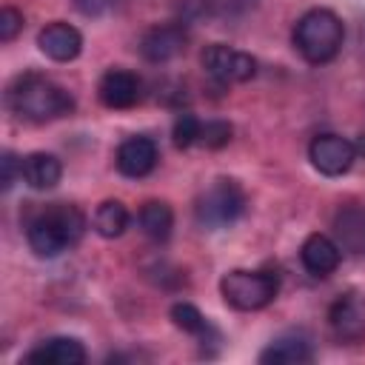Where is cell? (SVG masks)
Masks as SVG:
<instances>
[{
    "mask_svg": "<svg viewBox=\"0 0 365 365\" xmlns=\"http://www.w3.org/2000/svg\"><path fill=\"white\" fill-rule=\"evenodd\" d=\"M83 231H86V217L77 205H68V202L43 205L26 222L29 248L37 257H46V259L60 257L63 251L77 245Z\"/></svg>",
    "mask_w": 365,
    "mask_h": 365,
    "instance_id": "obj_1",
    "label": "cell"
},
{
    "mask_svg": "<svg viewBox=\"0 0 365 365\" xmlns=\"http://www.w3.org/2000/svg\"><path fill=\"white\" fill-rule=\"evenodd\" d=\"M9 106L17 117L31 123H48L74 111V97L43 74H23L9 88Z\"/></svg>",
    "mask_w": 365,
    "mask_h": 365,
    "instance_id": "obj_2",
    "label": "cell"
},
{
    "mask_svg": "<svg viewBox=\"0 0 365 365\" xmlns=\"http://www.w3.org/2000/svg\"><path fill=\"white\" fill-rule=\"evenodd\" d=\"M345 26L331 9H311L294 26V48L314 66L334 60L342 48Z\"/></svg>",
    "mask_w": 365,
    "mask_h": 365,
    "instance_id": "obj_3",
    "label": "cell"
},
{
    "mask_svg": "<svg viewBox=\"0 0 365 365\" xmlns=\"http://www.w3.org/2000/svg\"><path fill=\"white\" fill-rule=\"evenodd\" d=\"M245 191L237 180H214L197 200V222L208 231H220V228H228L234 225L242 214H245Z\"/></svg>",
    "mask_w": 365,
    "mask_h": 365,
    "instance_id": "obj_4",
    "label": "cell"
},
{
    "mask_svg": "<svg viewBox=\"0 0 365 365\" xmlns=\"http://www.w3.org/2000/svg\"><path fill=\"white\" fill-rule=\"evenodd\" d=\"M279 291V279L268 271H242L234 268L220 279L222 299L237 311H259L274 302Z\"/></svg>",
    "mask_w": 365,
    "mask_h": 365,
    "instance_id": "obj_5",
    "label": "cell"
},
{
    "mask_svg": "<svg viewBox=\"0 0 365 365\" xmlns=\"http://www.w3.org/2000/svg\"><path fill=\"white\" fill-rule=\"evenodd\" d=\"M202 68L217 80V83H248L257 74V60L248 51L214 43L202 51L200 57Z\"/></svg>",
    "mask_w": 365,
    "mask_h": 365,
    "instance_id": "obj_6",
    "label": "cell"
},
{
    "mask_svg": "<svg viewBox=\"0 0 365 365\" xmlns=\"http://www.w3.org/2000/svg\"><path fill=\"white\" fill-rule=\"evenodd\" d=\"M308 160H311V165H314L319 174H325V177H339V174H345V171L354 165L356 148H354L351 140H345V137H339V134H319V137H314L311 145H308Z\"/></svg>",
    "mask_w": 365,
    "mask_h": 365,
    "instance_id": "obj_7",
    "label": "cell"
},
{
    "mask_svg": "<svg viewBox=\"0 0 365 365\" xmlns=\"http://www.w3.org/2000/svg\"><path fill=\"white\" fill-rule=\"evenodd\" d=\"M185 43H188V31L182 23H160L140 37V54L148 63H168L185 51Z\"/></svg>",
    "mask_w": 365,
    "mask_h": 365,
    "instance_id": "obj_8",
    "label": "cell"
},
{
    "mask_svg": "<svg viewBox=\"0 0 365 365\" xmlns=\"http://www.w3.org/2000/svg\"><path fill=\"white\" fill-rule=\"evenodd\" d=\"M157 160H160L157 143L151 137H143V134L123 140L120 148H117V157H114L117 171L123 177H131V180H140V177L151 174L154 165H157Z\"/></svg>",
    "mask_w": 365,
    "mask_h": 365,
    "instance_id": "obj_9",
    "label": "cell"
},
{
    "mask_svg": "<svg viewBox=\"0 0 365 365\" xmlns=\"http://www.w3.org/2000/svg\"><path fill=\"white\" fill-rule=\"evenodd\" d=\"M97 94L106 108H131V106H137V100L143 94V83L128 68H108L100 77Z\"/></svg>",
    "mask_w": 365,
    "mask_h": 365,
    "instance_id": "obj_10",
    "label": "cell"
},
{
    "mask_svg": "<svg viewBox=\"0 0 365 365\" xmlns=\"http://www.w3.org/2000/svg\"><path fill=\"white\" fill-rule=\"evenodd\" d=\"M37 46H40V51H43L48 60H54V63H68V60H74V57L83 51V34H80L74 26H68V23H63V20H54V23H46V26L40 29Z\"/></svg>",
    "mask_w": 365,
    "mask_h": 365,
    "instance_id": "obj_11",
    "label": "cell"
},
{
    "mask_svg": "<svg viewBox=\"0 0 365 365\" xmlns=\"http://www.w3.org/2000/svg\"><path fill=\"white\" fill-rule=\"evenodd\" d=\"M299 259L305 265L308 274L314 277H328L339 268V259H342V248L325 237V234H308L302 248H299Z\"/></svg>",
    "mask_w": 365,
    "mask_h": 365,
    "instance_id": "obj_12",
    "label": "cell"
},
{
    "mask_svg": "<svg viewBox=\"0 0 365 365\" xmlns=\"http://www.w3.org/2000/svg\"><path fill=\"white\" fill-rule=\"evenodd\" d=\"M26 362L37 365H83L86 362V348L74 336H51L43 339L37 348L26 354Z\"/></svg>",
    "mask_w": 365,
    "mask_h": 365,
    "instance_id": "obj_13",
    "label": "cell"
},
{
    "mask_svg": "<svg viewBox=\"0 0 365 365\" xmlns=\"http://www.w3.org/2000/svg\"><path fill=\"white\" fill-rule=\"evenodd\" d=\"M336 245L351 254H365V205H345L334 217Z\"/></svg>",
    "mask_w": 365,
    "mask_h": 365,
    "instance_id": "obj_14",
    "label": "cell"
},
{
    "mask_svg": "<svg viewBox=\"0 0 365 365\" xmlns=\"http://www.w3.org/2000/svg\"><path fill=\"white\" fill-rule=\"evenodd\" d=\"M63 177V163L48 154V151H31L23 157V182L34 191H48L60 182Z\"/></svg>",
    "mask_w": 365,
    "mask_h": 365,
    "instance_id": "obj_15",
    "label": "cell"
},
{
    "mask_svg": "<svg viewBox=\"0 0 365 365\" xmlns=\"http://www.w3.org/2000/svg\"><path fill=\"white\" fill-rule=\"evenodd\" d=\"M311 359H314V351L302 334H282L259 354L262 365H302Z\"/></svg>",
    "mask_w": 365,
    "mask_h": 365,
    "instance_id": "obj_16",
    "label": "cell"
},
{
    "mask_svg": "<svg viewBox=\"0 0 365 365\" xmlns=\"http://www.w3.org/2000/svg\"><path fill=\"white\" fill-rule=\"evenodd\" d=\"M328 319H331V328H334V334H336L339 339L354 342V339H359V336L365 334V314H362L359 302L354 299V294L339 297V299L331 305Z\"/></svg>",
    "mask_w": 365,
    "mask_h": 365,
    "instance_id": "obj_17",
    "label": "cell"
},
{
    "mask_svg": "<svg viewBox=\"0 0 365 365\" xmlns=\"http://www.w3.org/2000/svg\"><path fill=\"white\" fill-rule=\"evenodd\" d=\"M137 222H140V231L154 240V242H163L171 237V228H174V211L168 202L163 200H148L140 214H137Z\"/></svg>",
    "mask_w": 365,
    "mask_h": 365,
    "instance_id": "obj_18",
    "label": "cell"
},
{
    "mask_svg": "<svg viewBox=\"0 0 365 365\" xmlns=\"http://www.w3.org/2000/svg\"><path fill=\"white\" fill-rule=\"evenodd\" d=\"M91 225H94V231L100 237L117 240L128 228V208L120 200H106V202L97 205V211L91 217Z\"/></svg>",
    "mask_w": 365,
    "mask_h": 365,
    "instance_id": "obj_19",
    "label": "cell"
},
{
    "mask_svg": "<svg viewBox=\"0 0 365 365\" xmlns=\"http://www.w3.org/2000/svg\"><path fill=\"white\" fill-rule=\"evenodd\" d=\"M171 319H174V325L180 328V331H185V334H191V336H205L208 331H211V325H208V319L200 314V308H194L191 302H174L171 305Z\"/></svg>",
    "mask_w": 365,
    "mask_h": 365,
    "instance_id": "obj_20",
    "label": "cell"
},
{
    "mask_svg": "<svg viewBox=\"0 0 365 365\" xmlns=\"http://www.w3.org/2000/svg\"><path fill=\"white\" fill-rule=\"evenodd\" d=\"M228 140H231V125L225 120H208L200 125V140H197L200 145L222 148V145H228Z\"/></svg>",
    "mask_w": 365,
    "mask_h": 365,
    "instance_id": "obj_21",
    "label": "cell"
},
{
    "mask_svg": "<svg viewBox=\"0 0 365 365\" xmlns=\"http://www.w3.org/2000/svg\"><path fill=\"white\" fill-rule=\"evenodd\" d=\"M200 120L194 117V114H180L177 120H174V145L177 148H188V145H194L197 140H200Z\"/></svg>",
    "mask_w": 365,
    "mask_h": 365,
    "instance_id": "obj_22",
    "label": "cell"
},
{
    "mask_svg": "<svg viewBox=\"0 0 365 365\" xmlns=\"http://www.w3.org/2000/svg\"><path fill=\"white\" fill-rule=\"evenodd\" d=\"M20 31H23V11H17L14 6H3L0 9V40L11 43Z\"/></svg>",
    "mask_w": 365,
    "mask_h": 365,
    "instance_id": "obj_23",
    "label": "cell"
},
{
    "mask_svg": "<svg viewBox=\"0 0 365 365\" xmlns=\"http://www.w3.org/2000/svg\"><path fill=\"white\" fill-rule=\"evenodd\" d=\"M0 165H3V191H9L14 185V180L23 177V160H17L11 151H6L3 160H0Z\"/></svg>",
    "mask_w": 365,
    "mask_h": 365,
    "instance_id": "obj_24",
    "label": "cell"
},
{
    "mask_svg": "<svg viewBox=\"0 0 365 365\" xmlns=\"http://www.w3.org/2000/svg\"><path fill=\"white\" fill-rule=\"evenodd\" d=\"M114 6V0H74V9L86 17H100Z\"/></svg>",
    "mask_w": 365,
    "mask_h": 365,
    "instance_id": "obj_25",
    "label": "cell"
},
{
    "mask_svg": "<svg viewBox=\"0 0 365 365\" xmlns=\"http://www.w3.org/2000/svg\"><path fill=\"white\" fill-rule=\"evenodd\" d=\"M354 148H356V157H365V134H362V137L354 143Z\"/></svg>",
    "mask_w": 365,
    "mask_h": 365,
    "instance_id": "obj_26",
    "label": "cell"
}]
</instances>
